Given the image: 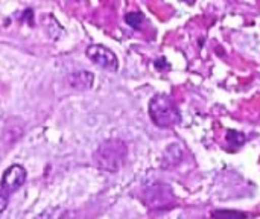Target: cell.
Returning a JSON list of instances; mask_svg holds the SVG:
<instances>
[{"label":"cell","instance_id":"cell-4","mask_svg":"<svg viewBox=\"0 0 260 219\" xmlns=\"http://www.w3.org/2000/svg\"><path fill=\"white\" fill-rule=\"evenodd\" d=\"M87 56L90 61H93L94 64L107 69V70H116L117 69V56L113 50H110L108 47L102 46V44H91L88 46V49L85 50Z\"/></svg>","mask_w":260,"mask_h":219},{"label":"cell","instance_id":"cell-8","mask_svg":"<svg viewBox=\"0 0 260 219\" xmlns=\"http://www.w3.org/2000/svg\"><path fill=\"white\" fill-rule=\"evenodd\" d=\"M227 139H229V142H232L233 145H238V146L245 142V137L241 133H235V131H230L229 136H227Z\"/></svg>","mask_w":260,"mask_h":219},{"label":"cell","instance_id":"cell-2","mask_svg":"<svg viewBox=\"0 0 260 219\" xmlns=\"http://www.w3.org/2000/svg\"><path fill=\"white\" fill-rule=\"evenodd\" d=\"M125 159L126 145L120 140L104 142L94 154V162L98 168L107 172H117L119 168L125 163Z\"/></svg>","mask_w":260,"mask_h":219},{"label":"cell","instance_id":"cell-6","mask_svg":"<svg viewBox=\"0 0 260 219\" xmlns=\"http://www.w3.org/2000/svg\"><path fill=\"white\" fill-rule=\"evenodd\" d=\"M213 219H247V213L236 210H215L212 213Z\"/></svg>","mask_w":260,"mask_h":219},{"label":"cell","instance_id":"cell-3","mask_svg":"<svg viewBox=\"0 0 260 219\" xmlns=\"http://www.w3.org/2000/svg\"><path fill=\"white\" fill-rule=\"evenodd\" d=\"M26 181V171L23 166L20 165H12L11 168H8L2 177L0 181V212L5 210V207L8 206L9 197L18 191Z\"/></svg>","mask_w":260,"mask_h":219},{"label":"cell","instance_id":"cell-5","mask_svg":"<svg viewBox=\"0 0 260 219\" xmlns=\"http://www.w3.org/2000/svg\"><path fill=\"white\" fill-rule=\"evenodd\" d=\"M69 81H70L72 87L81 88V90H87L93 84V75L90 72H76V73L69 76Z\"/></svg>","mask_w":260,"mask_h":219},{"label":"cell","instance_id":"cell-7","mask_svg":"<svg viewBox=\"0 0 260 219\" xmlns=\"http://www.w3.org/2000/svg\"><path fill=\"white\" fill-rule=\"evenodd\" d=\"M125 21H126L131 27L140 29L142 24H143V21H145V15H143L142 12H128V14L125 15Z\"/></svg>","mask_w":260,"mask_h":219},{"label":"cell","instance_id":"cell-1","mask_svg":"<svg viewBox=\"0 0 260 219\" xmlns=\"http://www.w3.org/2000/svg\"><path fill=\"white\" fill-rule=\"evenodd\" d=\"M149 116L160 128H172L181 122L178 107L166 95H155L149 101Z\"/></svg>","mask_w":260,"mask_h":219}]
</instances>
